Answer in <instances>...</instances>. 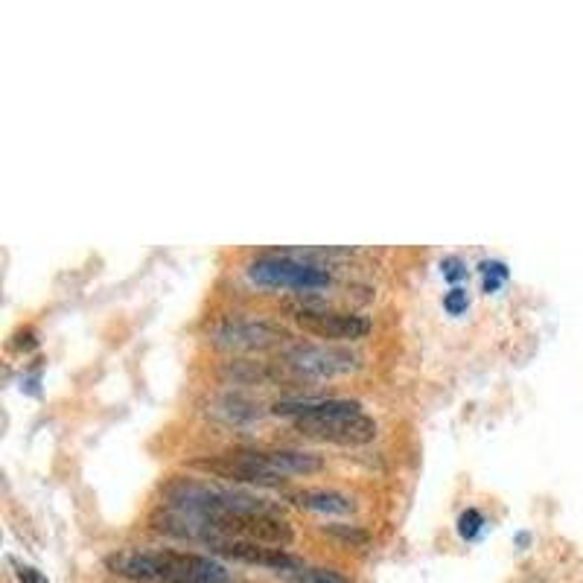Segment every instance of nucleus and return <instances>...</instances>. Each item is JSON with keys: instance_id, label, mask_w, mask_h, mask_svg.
<instances>
[{"instance_id": "nucleus-15", "label": "nucleus", "mask_w": 583, "mask_h": 583, "mask_svg": "<svg viewBox=\"0 0 583 583\" xmlns=\"http://www.w3.org/2000/svg\"><path fill=\"white\" fill-rule=\"evenodd\" d=\"M444 309L446 315H464L467 309H470V292L464 289V286H452L449 292L444 295Z\"/></svg>"}, {"instance_id": "nucleus-7", "label": "nucleus", "mask_w": 583, "mask_h": 583, "mask_svg": "<svg viewBox=\"0 0 583 583\" xmlns=\"http://www.w3.org/2000/svg\"><path fill=\"white\" fill-rule=\"evenodd\" d=\"M210 342L228 350H266L292 339V333L269 318H251V315H225L210 327Z\"/></svg>"}, {"instance_id": "nucleus-4", "label": "nucleus", "mask_w": 583, "mask_h": 583, "mask_svg": "<svg viewBox=\"0 0 583 583\" xmlns=\"http://www.w3.org/2000/svg\"><path fill=\"white\" fill-rule=\"evenodd\" d=\"M286 315L301 324L307 333L327 339V342H359L371 333V321L365 315L356 312H344V309L330 307L327 301L315 298V295H304L298 301L286 304Z\"/></svg>"}, {"instance_id": "nucleus-6", "label": "nucleus", "mask_w": 583, "mask_h": 583, "mask_svg": "<svg viewBox=\"0 0 583 583\" xmlns=\"http://www.w3.org/2000/svg\"><path fill=\"white\" fill-rule=\"evenodd\" d=\"M283 365L301 377L330 379L353 374L362 368V356L344 344H307L295 342L283 350Z\"/></svg>"}, {"instance_id": "nucleus-16", "label": "nucleus", "mask_w": 583, "mask_h": 583, "mask_svg": "<svg viewBox=\"0 0 583 583\" xmlns=\"http://www.w3.org/2000/svg\"><path fill=\"white\" fill-rule=\"evenodd\" d=\"M441 275H444V280H449L452 286H458V283L467 277V266H464L461 257H444V260H441Z\"/></svg>"}, {"instance_id": "nucleus-3", "label": "nucleus", "mask_w": 583, "mask_h": 583, "mask_svg": "<svg viewBox=\"0 0 583 583\" xmlns=\"http://www.w3.org/2000/svg\"><path fill=\"white\" fill-rule=\"evenodd\" d=\"M245 275L251 283L257 286H266V289H289L295 295H315V292H324L336 283V275L330 266H321V263H312L304 260L298 254H292L289 248H280V251H269V254H260L248 263Z\"/></svg>"}, {"instance_id": "nucleus-13", "label": "nucleus", "mask_w": 583, "mask_h": 583, "mask_svg": "<svg viewBox=\"0 0 583 583\" xmlns=\"http://www.w3.org/2000/svg\"><path fill=\"white\" fill-rule=\"evenodd\" d=\"M222 406H225V409H216V412L222 414L228 423H245V420H254V417H257V412H254L245 400H240V397H225Z\"/></svg>"}, {"instance_id": "nucleus-1", "label": "nucleus", "mask_w": 583, "mask_h": 583, "mask_svg": "<svg viewBox=\"0 0 583 583\" xmlns=\"http://www.w3.org/2000/svg\"><path fill=\"white\" fill-rule=\"evenodd\" d=\"M277 417H292L295 432L312 441L339 446H365L377 438V423L362 412L356 400H277Z\"/></svg>"}, {"instance_id": "nucleus-17", "label": "nucleus", "mask_w": 583, "mask_h": 583, "mask_svg": "<svg viewBox=\"0 0 583 583\" xmlns=\"http://www.w3.org/2000/svg\"><path fill=\"white\" fill-rule=\"evenodd\" d=\"M12 566H15V578H18V583H50L35 566L18 563V560H12Z\"/></svg>"}, {"instance_id": "nucleus-8", "label": "nucleus", "mask_w": 583, "mask_h": 583, "mask_svg": "<svg viewBox=\"0 0 583 583\" xmlns=\"http://www.w3.org/2000/svg\"><path fill=\"white\" fill-rule=\"evenodd\" d=\"M207 549L219 557H228V560H237L245 566H260V569H269L280 578L304 569L307 563L292 554L289 549H272V546H257V543H242V540H213L207 543Z\"/></svg>"}, {"instance_id": "nucleus-2", "label": "nucleus", "mask_w": 583, "mask_h": 583, "mask_svg": "<svg viewBox=\"0 0 583 583\" xmlns=\"http://www.w3.org/2000/svg\"><path fill=\"white\" fill-rule=\"evenodd\" d=\"M108 572L135 583H228V569L205 554L178 549H123L105 560Z\"/></svg>"}, {"instance_id": "nucleus-12", "label": "nucleus", "mask_w": 583, "mask_h": 583, "mask_svg": "<svg viewBox=\"0 0 583 583\" xmlns=\"http://www.w3.org/2000/svg\"><path fill=\"white\" fill-rule=\"evenodd\" d=\"M330 537H336V540H342L344 546H350V549H368L371 546V537H368V531H362V528H356V525H330V528H324Z\"/></svg>"}, {"instance_id": "nucleus-11", "label": "nucleus", "mask_w": 583, "mask_h": 583, "mask_svg": "<svg viewBox=\"0 0 583 583\" xmlns=\"http://www.w3.org/2000/svg\"><path fill=\"white\" fill-rule=\"evenodd\" d=\"M479 272L481 277H484V292H487V295L499 292V289L508 283V277H511L508 266H505L502 260H481Z\"/></svg>"}, {"instance_id": "nucleus-10", "label": "nucleus", "mask_w": 583, "mask_h": 583, "mask_svg": "<svg viewBox=\"0 0 583 583\" xmlns=\"http://www.w3.org/2000/svg\"><path fill=\"white\" fill-rule=\"evenodd\" d=\"M283 583H350L342 572L327 569V566H304L292 575H286Z\"/></svg>"}, {"instance_id": "nucleus-5", "label": "nucleus", "mask_w": 583, "mask_h": 583, "mask_svg": "<svg viewBox=\"0 0 583 583\" xmlns=\"http://www.w3.org/2000/svg\"><path fill=\"white\" fill-rule=\"evenodd\" d=\"M196 467L216 479L234 481V484H257V487H275L280 481L289 479L277 461V449H234V452H222L213 458H199Z\"/></svg>"}, {"instance_id": "nucleus-14", "label": "nucleus", "mask_w": 583, "mask_h": 583, "mask_svg": "<svg viewBox=\"0 0 583 583\" xmlns=\"http://www.w3.org/2000/svg\"><path fill=\"white\" fill-rule=\"evenodd\" d=\"M481 531H484V514L479 508H467L464 514L458 516V534L461 540H476Z\"/></svg>"}, {"instance_id": "nucleus-9", "label": "nucleus", "mask_w": 583, "mask_h": 583, "mask_svg": "<svg viewBox=\"0 0 583 583\" xmlns=\"http://www.w3.org/2000/svg\"><path fill=\"white\" fill-rule=\"evenodd\" d=\"M289 502L312 511V514H330V516H344L356 511V502L342 493V490H327V487H307V490H295L289 493Z\"/></svg>"}]
</instances>
